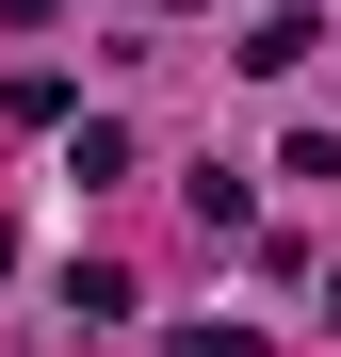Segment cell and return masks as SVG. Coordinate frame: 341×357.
Returning a JSON list of instances; mask_svg holds the SVG:
<instances>
[{
  "mask_svg": "<svg viewBox=\"0 0 341 357\" xmlns=\"http://www.w3.org/2000/svg\"><path fill=\"white\" fill-rule=\"evenodd\" d=\"M195 357H244V341H195Z\"/></svg>",
  "mask_w": 341,
  "mask_h": 357,
  "instance_id": "6da1fadb",
  "label": "cell"
}]
</instances>
